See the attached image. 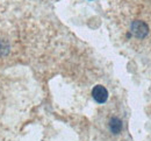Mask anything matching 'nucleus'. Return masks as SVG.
Listing matches in <instances>:
<instances>
[{"instance_id": "obj_1", "label": "nucleus", "mask_w": 151, "mask_h": 141, "mask_svg": "<svg viewBox=\"0 0 151 141\" xmlns=\"http://www.w3.org/2000/svg\"><path fill=\"white\" fill-rule=\"evenodd\" d=\"M130 32L135 38H138V39H144L148 33H149V27L148 25L142 20H136L134 21L130 26Z\"/></svg>"}, {"instance_id": "obj_2", "label": "nucleus", "mask_w": 151, "mask_h": 141, "mask_svg": "<svg viewBox=\"0 0 151 141\" xmlns=\"http://www.w3.org/2000/svg\"><path fill=\"white\" fill-rule=\"evenodd\" d=\"M92 97L98 104H104L108 99V91L102 85H95L92 90Z\"/></svg>"}, {"instance_id": "obj_3", "label": "nucleus", "mask_w": 151, "mask_h": 141, "mask_svg": "<svg viewBox=\"0 0 151 141\" xmlns=\"http://www.w3.org/2000/svg\"><path fill=\"white\" fill-rule=\"evenodd\" d=\"M108 127H109V129H111V132L113 134H119L121 132V129H122V121H121V119H119L116 117H113L109 120Z\"/></svg>"}, {"instance_id": "obj_4", "label": "nucleus", "mask_w": 151, "mask_h": 141, "mask_svg": "<svg viewBox=\"0 0 151 141\" xmlns=\"http://www.w3.org/2000/svg\"><path fill=\"white\" fill-rule=\"evenodd\" d=\"M9 50V46L6 41H0V55H6Z\"/></svg>"}]
</instances>
